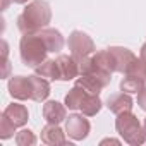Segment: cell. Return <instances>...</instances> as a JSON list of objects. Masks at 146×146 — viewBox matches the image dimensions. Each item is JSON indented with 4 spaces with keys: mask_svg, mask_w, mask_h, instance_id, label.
<instances>
[{
    "mask_svg": "<svg viewBox=\"0 0 146 146\" xmlns=\"http://www.w3.org/2000/svg\"><path fill=\"white\" fill-rule=\"evenodd\" d=\"M52 21V9L46 0H33L17 17V28L23 35H35Z\"/></svg>",
    "mask_w": 146,
    "mask_h": 146,
    "instance_id": "obj_1",
    "label": "cell"
},
{
    "mask_svg": "<svg viewBox=\"0 0 146 146\" xmlns=\"http://www.w3.org/2000/svg\"><path fill=\"white\" fill-rule=\"evenodd\" d=\"M19 53H21V60L24 65L36 69L38 65H41L46 60L48 48L40 33L23 35V38L19 41Z\"/></svg>",
    "mask_w": 146,
    "mask_h": 146,
    "instance_id": "obj_2",
    "label": "cell"
},
{
    "mask_svg": "<svg viewBox=\"0 0 146 146\" xmlns=\"http://www.w3.org/2000/svg\"><path fill=\"white\" fill-rule=\"evenodd\" d=\"M115 129L122 136V139L131 146H139L146 143V131L141 125L139 119L132 112H122L115 119Z\"/></svg>",
    "mask_w": 146,
    "mask_h": 146,
    "instance_id": "obj_3",
    "label": "cell"
},
{
    "mask_svg": "<svg viewBox=\"0 0 146 146\" xmlns=\"http://www.w3.org/2000/svg\"><path fill=\"white\" fill-rule=\"evenodd\" d=\"M67 46L70 50V55L76 58H84L95 53V41L91 40V36H88L83 31H72L69 35L67 40Z\"/></svg>",
    "mask_w": 146,
    "mask_h": 146,
    "instance_id": "obj_4",
    "label": "cell"
},
{
    "mask_svg": "<svg viewBox=\"0 0 146 146\" xmlns=\"http://www.w3.org/2000/svg\"><path fill=\"white\" fill-rule=\"evenodd\" d=\"M90 129H91L90 120L79 113H72L65 119V132L74 141H83L84 137H88Z\"/></svg>",
    "mask_w": 146,
    "mask_h": 146,
    "instance_id": "obj_5",
    "label": "cell"
},
{
    "mask_svg": "<svg viewBox=\"0 0 146 146\" xmlns=\"http://www.w3.org/2000/svg\"><path fill=\"white\" fill-rule=\"evenodd\" d=\"M9 93L16 100H31L33 96V88H31V79L29 76H14L9 81Z\"/></svg>",
    "mask_w": 146,
    "mask_h": 146,
    "instance_id": "obj_6",
    "label": "cell"
},
{
    "mask_svg": "<svg viewBox=\"0 0 146 146\" xmlns=\"http://www.w3.org/2000/svg\"><path fill=\"white\" fill-rule=\"evenodd\" d=\"M55 60H57V65H58L60 81H70V79L79 78V62H78L76 57L58 55Z\"/></svg>",
    "mask_w": 146,
    "mask_h": 146,
    "instance_id": "obj_7",
    "label": "cell"
},
{
    "mask_svg": "<svg viewBox=\"0 0 146 146\" xmlns=\"http://www.w3.org/2000/svg\"><path fill=\"white\" fill-rule=\"evenodd\" d=\"M108 50H110V53L115 60V72L127 74L131 64L136 60V55L129 48H124V46H110Z\"/></svg>",
    "mask_w": 146,
    "mask_h": 146,
    "instance_id": "obj_8",
    "label": "cell"
},
{
    "mask_svg": "<svg viewBox=\"0 0 146 146\" xmlns=\"http://www.w3.org/2000/svg\"><path fill=\"white\" fill-rule=\"evenodd\" d=\"M76 84L81 86L83 90H86L88 93L93 95H100V91L110 84V79H105L102 76H95V74H81L76 79Z\"/></svg>",
    "mask_w": 146,
    "mask_h": 146,
    "instance_id": "obj_9",
    "label": "cell"
},
{
    "mask_svg": "<svg viewBox=\"0 0 146 146\" xmlns=\"http://www.w3.org/2000/svg\"><path fill=\"white\" fill-rule=\"evenodd\" d=\"M65 103H58L55 100H50L43 105V119L48 124H60L62 120L67 119V110H65Z\"/></svg>",
    "mask_w": 146,
    "mask_h": 146,
    "instance_id": "obj_10",
    "label": "cell"
},
{
    "mask_svg": "<svg viewBox=\"0 0 146 146\" xmlns=\"http://www.w3.org/2000/svg\"><path fill=\"white\" fill-rule=\"evenodd\" d=\"M40 35H41L48 52H52V53H58L65 45V40H64L62 33L58 29H55V28H43L40 31Z\"/></svg>",
    "mask_w": 146,
    "mask_h": 146,
    "instance_id": "obj_11",
    "label": "cell"
},
{
    "mask_svg": "<svg viewBox=\"0 0 146 146\" xmlns=\"http://www.w3.org/2000/svg\"><path fill=\"white\" fill-rule=\"evenodd\" d=\"M107 107L110 112H113L115 115L122 113V112H131L132 107H134V102L132 98L129 96V93H115L112 95L108 100H107Z\"/></svg>",
    "mask_w": 146,
    "mask_h": 146,
    "instance_id": "obj_12",
    "label": "cell"
},
{
    "mask_svg": "<svg viewBox=\"0 0 146 146\" xmlns=\"http://www.w3.org/2000/svg\"><path fill=\"white\" fill-rule=\"evenodd\" d=\"M65 134L58 124H46L43 129H41V141L45 144H50V146H57V144H67V139H65Z\"/></svg>",
    "mask_w": 146,
    "mask_h": 146,
    "instance_id": "obj_13",
    "label": "cell"
},
{
    "mask_svg": "<svg viewBox=\"0 0 146 146\" xmlns=\"http://www.w3.org/2000/svg\"><path fill=\"white\" fill-rule=\"evenodd\" d=\"M31 79V88H33V102H45L50 95V81L41 78V76H29Z\"/></svg>",
    "mask_w": 146,
    "mask_h": 146,
    "instance_id": "obj_14",
    "label": "cell"
},
{
    "mask_svg": "<svg viewBox=\"0 0 146 146\" xmlns=\"http://www.w3.org/2000/svg\"><path fill=\"white\" fill-rule=\"evenodd\" d=\"M4 113L11 119V122H12L16 127L26 125V122H28V119H29L28 108H26L24 105H19V103H11V105L4 110Z\"/></svg>",
    "mask_w": 146,
    "mask_h": 146,
    "instance_id": "obj_15",
    "label": "cell"
},
{
    "mask_svg": "<svg viewBox=\"0 0 146 146\" xmlns=\"http://www.w3.org/2000/svg\"><path fill=\"white\" fill-rule=\"evenodd\" d=\"M102 105H103V103H102V100H100L98 95L86 93L84 98H83V102H81V105H79V110H81L83 115L93 117V115H96V113L102 110Z\"/></svg>",
    "mask_w": 146,
    "mask_h": 146,
    "instance_id": "obj_16",
    "label": "cell"
},
{
    "mask_svg": "<svg viewBox=\"0 0 146 146\" xmlns=\"http://www.w3.org/2000/svg\"><path fill=\"white\" fill-rule=\"evenodd\" d=\"M36 74L45 78V79H48V81H60L57 60H52V58H46L41 65L36 67Z\"/></svg>",
    "mask_w": 146,
    "mask_h": 146,
    "instance_id": "obj_17",
    "label": "cell"
},
{
    "mask_svg": "<svg viewBox=\"0 0 146 146\" xmlns=\"http://www.w3.org/2000/svg\"><path fill=\"white\" fill-rule=\"evenodd\" d=\"M88 91L86 90H83L81 86H78V84H74V88H72L67 95H65V107L69 108V110H79V105H81V102H83V98H84V95H86Z\"/></svg>",
    "mask_w": 146,
    "mask_h": 146,
    "instance_id": "obj_18",
    "label": "cell"
},
{
    "mask_svg": "<svg viewBox=\"0 0 146 146\" xmlns=\"http://www.w3.org/2000/svg\"><path fill=\"white\" fill-rule=\"evenodd\" d=\"M144 79L141 78H136V76H125L122 81H120V91L124 93H139L143 88H144Z\"/></svg>",
    "mask_w": 146,
    "mask_h": 146,
    "instance_id": "obj_19",
    "label": "cell"
},
{
    "mask_svg": "<svg viewBox=\"0 0 146 146\" xmlns=\"http://www.w3.org/2000/svg\"><path fill=\"white\" fill-rule=\"evenodd\" d=\"M14 129H16V125L11 122V119L5 113H2V117H0V139H9V137H12L14 132H16Z\"/></svg>",
    "mask_w": 146,
    "mask_h": 146,
    "instance_id": "obj_20",
    "label": "cell"
},
{
    "mask_svg": "<svg viewBox=\"0 0 146 146\" xmlns=\"http://www.w3.org/2000/svg\"><path fill=\"white\" fill-rule=\"evenodd\" d=\"M36 143V136L29 129H23L16 134V144L17 146H33Z\"/></svg>",
    "mask_w": 146,
    "mask_h": 146,
    "instance_id": "obj_21",
    "label": "cell"
},
{
    "mask_svg": "<svg viewBox=\"0 0 146 146\" xmlns=\"http://www.w3.org/2000/svg\"><path fill=\"white\" fill-rule=\"evenodd\" d=\"M137 105H139V108H141V110H144V112H146V86L137 93Z\"/></svg>",
    "mask_w": 146,
    "mask_h": 146,
    "instance_id": "obj_22",
    "label": "cell"
},
{
    "mask_svg": "<svg viewBox=\"0 0 146 146\" xmlns=\"http://www.w3.org/2000/svg\"><path fill=\"white\" fill-rule=\"evenodd\" d=\"M100 144H102V146H105V144H120V141H119V139H112V137H108V139H103Z\"/></svg>",
    "mask_w": 146,
    "mask_h": 146,
    "instance_id": "obj_23",
    "label": "cell"
},
{
    "mask_svg": "<svg viewBox=\"0 0 146 146\" xmlns=\"http://www.w3.org/2000/svg\"><path fill=\"white\" fill-rule=\"evenodd\" d=\"M9 2H11V0H2V11H5L9 7Z\"/></svg>",
    "mask_w": 146,
    "mask_h": 146,
    "instance_id": "obj_24",
    "label": "cell"
},
{
    "mask_svg": "<svg viewBox=\"0 0 146 146\" xmlns=\"http://www.w3.org/2000/svg\"><path fill=\"white\" fill-rule=\"evenodd\" d=\"M12 2H14V4H26L28 0H12Z\"/></svg>",
    "mask_w": 146,
    "mask_h": 146,
    "instance_id": "obj_25",
    "label": "cell"
},
{
    "mask_svg": "<svg viewBox=\"0 0 146 146\" xmlns=\"http://www.w3.org/2000/svg\"><path fill=\"white\" fill-rule=\"evenodd\" d=\"M143 125H144V131H146V119H144V124H143Z\"/></svg>",
    "mask_w": 146,
    "mask_h": 146,
    "instance_id": "obj_26",
    "label": "cell"
}]
</instances>
